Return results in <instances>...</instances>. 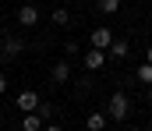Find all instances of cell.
Here are the masks:
<instances>
[{"instance_id": "1", "label": "cell", "mask_w": 152, "mask_h": 131, "mask_svg": "<svg viewBox=\"0 0 152 131\" xmlns=\"http://www.w3.org/2000/svg\"><path fill=\"white\" fill-rule=\"evenodd\" d=\"M106 117H110V121H120V124L131 117V99H127L124 92H113V96H110V103H106Z\"/></svg>"}, {"instance_id": "2", "label": "cell", "mask_w": 152, "mask_h": 131, "mask_svg": "<svg viewBox=\"0 0 152 131\" xmlns=\"http://www.w3.org/2000/svg\"><path fill=\"white\" fill-rule=\"evenodd\" d=\"M39 106H42V99H39V92L36 89H25L21 96H18V110L28 117V113H39Z\"/></svg>"}, {"instance_id": "3", "label": "cell", "mask_w": 152, "mask_h": 131, "mask_svg": "<svg viewBox=\"0 0 152 131\" xmlns=\"http://www.w3.org/2000/svg\"><path fill=\"white\" fill-rule=\"evenodd\" d=\"M88 39H92V50H103V53H110V46L117 43L110 29H92V36H88Z\"/></svg>"}, {"instance_id": "4", "label": "cell", "mask_w": 152, "mask_h": 131, "mask_svg": "<svg viewBox=\"0 0 152 131\" xmlns=\"http://www.w3.org/2000/svg\"><path fill=\"white\" fill-rule=\"evenodd\" d=\"M106 60H110V57H106L103 50H88V53L81 57V64H85L88 71H99V67H106Z\"/></svg>"}, {"instance_id": "5", "label": "cell", "mask_w": 152, "mask_h": 131, "mask_svg": "<svg viewBox=\"0 0 152 131\" xmlns=\"http://www.w3.org/2000/svg\"><path fill=\"white\" fill-rule=\"evenodd\" d=\"M50 78H53L57 85H64V82H71V60H57V64L50 67Z\"/></svg>"}, {"instance_id": "6", "label": "cell", "mask_w": 152, "mask_h": 131, "mask_svg": "<svg viewBox=\"0 0 152 131\" xmlns=\"http://www.w3.org/2000/svg\"><path fill=\"white\" fill-rule=\"evenodd\" d=\"M18 25H25V29H32V25H39V7H32V4L18 7Z\"/></svg>"}, {"instance_id": "7", "label": "cell", "mask_w": 152, "mask_h": 131, "mask_svg": "<svg viewBox=\"0 0 152 131\" xmlns=\"http://www.w3.org/2000/svg\"><path fill=\"white\" fill-rule=\"evenodd\" d=\"M106 124H110V117H106V113H99V110L85 117V131H106Z\"/></svg>"}, {"instance_id": "8", "label": "cell", "mask_w": 152, "mask_h": 131, "mask_svg": "<svg viewBox=\"0 0 152 131\" xmlns=\"http://www.w3.org/2000/svg\"><path fill=\"white\" fill-rule=\"evenodd\" d=\"M21 50H25V43H21L18 36H7V39H4V57H18Z\"/></svg>"}, {"instance_id": "9", "label": "cell", "mask_w": 152, "mask_h": 131, "mask_svg": "<svg viewBox=\"0 0 152 131\" xmlns=\"http://www.w3.org/2000/svg\"><path fill=\"white\" fill-rule=\"evenodd\" d=\"M127 53H131V46H127V39H117V43L110 46V53H106V57H110V60H124Z\"/></svg>"}, {"instance_id": "10", "label": "cell", "mask_w": 152, "mask_h": 131, "mask_svg": "<svg viewBox=\"0 0 152 131\" xmlns=\"http://www.w3.org/2000/svg\"><path fill=\"white\" fill-rule=\"evenodd\" d=\"M42 128V117L39 113H28V117H21V131H39Z\"/></svg>"}, {"instance_id": "11", "label": "cell", "mask_w": 152, "mask_h": 131, "mask_svg": "<svg viewBox=\"0 0 152 131\" xmlns=\"http://www.w3.org/2000/svg\"><path fill=\"white\" fill-rule=\"evenodd\" d=\"M96 11H99V14H117V11H120V0H99Z\"/></svg>"}, {"instance_id": "12", "label": "cell", "mask_w": 152, "mask_h": 131, "mask_svg": "<svg viewBox=\"0 0 152 131\" xmlns=\"http://www.w3.org/2000/svg\"><path fill=\"white\" fill-rule=\"evenodd\" d=\"M134 75H138V82H142V85L152 89V64H138V71H134Z\"/></svg>"}, {"instance_id": "13", "label": "cell", "mask_w": 152, "mask_h": 131, "mask_svg": "<svg viewBox=\"0 0 152 131\" xmlns=\"http://www.w3.org/2000/svg\"><path fill=\"white\" fill-rule=\"evenodd\" d=\"M67 21H71L67 7H57V11H53V25H67Z\"/></svg>"}, {"instance_id": "14", "label": "cell", "mask_w": 152, "mask_h": 131, "mask_svg": "<svg viewBox=\"0 0 152 131\" xmlns=\"http://www.w3.org/2000/svg\"><path fill=\"white\" fill-rule=\"evenodd\" d=\"M64 53H67V57H78V43H75V39H67V46H64Z\"/></svg>"}, {"instance_id": "15", "label": "cell", "mask_w": 152, "mask_h": 131, "mask_svg": "<svg viewBox=\"0 0 152 131\" xmlns=\"http://www.w3.org/2000/svg\"><path fill=\"white\" fill-rule=\"evenodd\" d=\"M4 89H7V78H4V71H0V92H4Z\"/></svg>"}, {"instance_id": "16", "label": "cell", "mask_w": 152, "mask_h": 131, "mask_svg": "<svg viewBox=\"0 0 152 131\" xmlns=\"http://www.w3.org/2000/svg\"><path fill=\"white\" fill-rule=\"evenodd\" d=\"M145 64H152V46H149V50H145Z\"/></svg>"}, {"instance_id": "17", "label": "cell", "mask_w": 152, "mask_h": 131, "mask_svg": "<svg viewBox=\"0 0 152 131\" xmlns=\"http://www.w3.org/2000/svg\"><path fill=\"white\" fill-rule=\"evenodd\" d=\"M42 131H64V128H60V124H50V128H42Z\"/></svg>"}, {"instance_id": "18", "label": "cell", "mask_w": 152, "mask_h": 131, "mask_svg": "<svg viewBox=\"0 0 152 131\" xmlns=\"http://www.w3.org/2000/svg\"><path fill=\"white\" fill-rule=\"evenodd\" d=\"M124 131H142V128H124Z\"/></svg>"}, {"instance_id": "19", "label": "cell", "mask_w": 152, "mask_h": 131, "mask_svg": "<svg viewBox=\"0 0 152 131\" xmlns=\"http://www.w3.org/2000/svg\"><path fill=\"white\" fill-rule=\"evenodd\" d=\"M149 106H152V89H149Z\"/></svg>"}, {"instance_id": "20", "label": "cell", "mask_w": 152, "mask_h": 131, "mask_svg": "<svg viewBox=\"0 0 152 131\" xmlns=\"http://www.w3.org/2000/svg\"><path fill=\"white\" fill-rule=\"evenodd\" d=\"M0 124H4V117H0Z\"/></svg>"}]
</instances>
